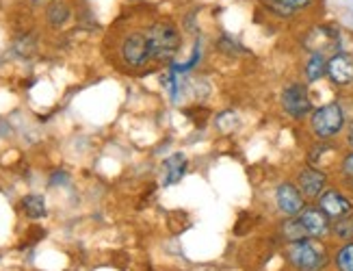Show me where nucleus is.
I'll return each instance as SVG.
<instances>
[{"label": "nucleus", "mask_w": 353, "mask_h": 271, "mask_svg": "<svg viewBox=\"0 0 353 271\" xmlns=\"http://www.w3.org/2000/svg\"><path fill=\"white\" fill-rule=\"evenodd\" d=\"M217 48H219L221 52H228V54H232V57H236L239 52H245V50H243V46H241L239 41L230 39V37H225V35L217 39Z\"/></svg>", "instance_id": "obj_23"}, {"label": "nucleus", "mask_w": 353, "mask_h": 271, "mask_svg": "<svg viewBox=\"0 0 353 271\" xmlns=\"http://www.w3.org/2000/svg\"><path fill=\"white\" fill-rule=\"evenodd\" d=\"M297 219L303 225V230H305V234H308V239L323 241L332 232V219L319 206H305L297 215Z\"/></svg>", "instance_id": "obj_10"}, {"label": "nucleus", "mask_w": 353, "mask_h": 271, "mask_svg": "<svg viewBox=\"0 0 353 271\" xmlns=\"http://www.w3.org/2000/svg\"><path fill=\"white\" fill-rule=\"evenodd\" d=\"M286 256L295 271H323L327 265V250L323 241L305 239L286 245Z\"/></svg>", "instance_id": "obj_3"}, {"label": "nucleus", "mask_w": 353, "mask_h": 271, "mask_svg": "<svg viewBox=\"0 0 353 271\" xmlns=\"http://www.w3.org/2000/svg\"><path fill=\"white\" fill-rule=\"evenodd\" d=\"M22 208H24V213L28 217H33V219H39L46 215V200L41 198V195H26V198L22 200Z\"/></svg>", "instance_id": "obj_21"}, {"label": "nucleus", "mask_w": 353, "mask_h": 271, "mask_svg": "<svg viewBox=\"0 0 353 271\" xmlns=\"http://www.w3.org/2000/svg\"><path fill=\"white\" fill-rule=\"evenodd\" d=\"M312 5L314 0H263V7L280 20H293Z\"/></svg>", "instance_id": "obj_12"}, {"label": "nucleus", "mask_w": 353, "mask_h": 271, "mask_svg": "<svg viewBox=\"0 0 353 271\" xmlns=\"http://www.w3.org/2000/svg\"><path fill=\"white\" fill-rule=\"evenodd\" d=\"M280 237L286 241V243H297V241H305L308 234H305L303 225L299 223L297 217H286L280 223Z\"/></svg>", "instance_id": "obj_16"}, {"label": "nucleus", "mask_w": 353, "mask_h": 271, "mask_svg": "<svg viewBox=\"0 0 353 271\" xmlns=\"http://www.w3.org/2000/svg\"><path fill=\"white\" fill-rule=\"evenodd\" d=\"M327 157H334V159H341V150L334 141H316L310 150H308V165H314L319 170H325L332 168L327 163Z\"/></svg>", "instance_id": "obj_13"}, {"label": "nucleus", "mask_w": 353, "mask_h": 271, "mask_svg": "<svg viewBox=\"0 0 353 271\" xmlns=\"http://www.w3.org/2000/svg\"><path fill=\"white\" fill-rule=\"evenodd\" d=\"M336 168H339V178H341L343 189L353 198V150H349V152L341 157Z\"/></svg>", "instance_id": "obj_17"}, {"label": "nucleus", "mask_w": 353, "mask_h": 271, "mask_svg": "<svg viewBox=\"0 0 353 271\" xmlns=\"http://www.w3.org/2000/svg\"><path fill=\"white\" fill-rule=\"evenodd\" d=\"M280 107L290 119H295V122H301V119L310 117L314 111V104L310 98L308 85H305L303 81L286 83L282 94H280Z\"/></svg>", "instance_id": "obj_4"}, {"label": "nucleus", "mask_w": 353, "mask_h": 271, "mask_svg": "<svg viewBox=\"0 0 353 271\" xmlns=\"http://www.w3.org/2000/svg\"><path fill=\"white\" fill-rule=\"evenodd\" d=\"M187 157H184L182 152H176L172 154L170 159H167L163 163V183L170 187V185H178L180 180L184 178V174H187Z\"/></svg>", "instance_id": "obj_15"}, {"label": "nucleus", "mask_w": 353, "mask_h": 271, "mask_svg": "<svg viewBox=\"0 0 353 271\" xmlns=\"http://www.w3.org/2000/svg\"><path fill=\"white\" fill-rule=\"evenodd\" d=\"M119 54L124 59V63L130 68H143L152 61L150 46H148V37L143 31H132L124 39H121Z\"/></svg>", "instance_id": "obj_5"}, {"label": "nucleus", "mask_w": 353, "mask_h": 271, "mask_svg": "<svg viewBox=\"0 0 353 271\" xmlns=\"http://www.w3.org/2000/svg\"><path fill=\"white\" fill-rule=\"evenodd\" d=\"M310 132L316 141H334L347 126V113L341 102H327L321 104L308 117Z\"/></svg>", "instance_id": "obj_2"}, {"label": "nucleus", "mask_w": 353, "mask_h": 271, "mask_svg": "<svg viewBox=\"0 0 353 271\" xmlns=\"http://www.w3.org/2000/svg\"><path fill=\"white\" fill-rule=\"evenodd\" d=\"M145 37H148L152 61H174V57L180 52L182 37L178 26L172 20L152 22L145 31Z\"/></svg>", "instance_id": "obj_1"}, {"label": "nucleus", "mask_w": 353, "mask_h": 271, "mask_svg": "<svg viewBox=\"0 0 353 271\" xmlns=\"http://www.w3.org/2000/svg\"><path fill=\"white\" fill-rule=\"evenodd\" d=\"M316 206L334 221V219H341V217L353 213V198H351V195L345 189L327 187L323 193L319 195Z\"/></svg>", "instance_id": "obj_7"}, {"label": "nucleus", "mask_w": 353, "mask_h": 271, "mask_svg": "<svg viewBox=\"0 0 353 271\" xmlns=\"http://www.w3.org/2000/svg\"><path fill=\"white\" fill-rule=\"evenodd\" d=\"M330 237L339 239L341 243H349V241H353V213L345 215L341 219H334Z\"/></svg>", "instance_id": "obj_18"}, {"label": "nucleus", "mask_w": 353, "mask_h": 271, "mask_svg": "<svg viewBox=\"0 0 353 271\" xmlns=\"http://www.w3.org/2000/svg\"><path fill=\"white\" fill-rule=\"evenodd\" d=\"M305 48L308 52H321L327 57V50L341 52V31L334 26H314L305 37Z\"/></svg>", "instance_id": "obj_11"}, {"label": "nucleus", "mask_w": 353, "mask_h": 271, "mask_svg": "<svg viewBox=\"0 0 353 271\" xmlns=\"http://www.w3.org/2000/svg\"><path fill=\"white\" fill-rule=\"evenodd\" d=\"M70 16H72V9L63 0H54V3H50L48 11H46V18H48L52 26H63L70 20Z\"/></svg>", "instance_id": "obj_19"}, {"label": "nucleus", "mask_w": 353, "mask_h": 271, "mask_svg": "<svg viewBox=\"0 0 353 271\" xmlns=\"http://www.w3.org/2000/svg\"><path fill=\"white\" fill-rule=\"evenodd\" d=\"M295 185L299 187L305 200H319V195L330 187V174L305 163L295 176Z\"/></svg>", "instance_id": "obj_6"}, {"label": "nucleus", "mask_w": 353, "mask_h": 271, "mask_svg": "<svg viewBox=\"0 0 353 271\" xmlns=\"http://www.w3.org/2000/svg\"><path fill=\"white\" fill-rule=\"evenodd\" d=\"M345 145L349 150H353V122L347 124V132H345Z\"/></svg>", "instance_id": "obj_24"}, {"label": "nucleus", "mask_w": 353, "mask_h": 271, "mask_svg": "<svg viewBox=\"0 0 353 271\" xmlns=\"http://www.w3.org/2000/svg\"><path fill=\"white\" fill-rule=\"evenodd\" d=\"M334 267L336 271H353V241L334 250Z\"/></svg>", "instance_id": "obj_20"}, {"label": "nucleus", "mask_w": 353, "mask_h": 271, "mask_svg": "<svg viewBox=\"0 0 353 271\" xmlns=\"http://www.w3.org/2000/svg\"><path fill=\"white\" fill-rule=\"evenodd\" d=\"M305 202L308 200L301 195L295 180H284V183L275 187V206L284 217H297L305 208Z\"/></svg>", "instance_id": "obj_8"}, {"label": "nucleus", "mask_w": 353, "mask_h": 271, "mask_svg": "<svg viewBox=\"0 0 353 271\" xmlns=\"http://www.w3.org/2000/svg\"><path fill=\"white\" fill-rule=\"evenodd\" d=\"M327 79L332 85L347 89L353 87V54L351 52H334L327 57Z\"/></svg>", "instance_id": "obj_9"}, {"label": "nucleus", "mask_w": 353, "mask_h": 271, "mask_svg": "<svg viewBox=\"0 0 353 271\" xmlns=\"http://www.w3.org/2000/svg\"><path fill=\"white\" fill-rule=\"evenodd\" d=\"M327 77V57L321 52H310L303 63V79L305 85H314Z\"/></svg>", "instance_id": "obj_14"}, {"label": "nucleus", "mask_w": 353, "mask_h": 271, "mask_svg": "<svg viewBox=\"0 0 353 271\" xmlns=\"http://www.w3.org/2000/svg\"><path fill=\"white\" fill-rule=\"evenodd\" d=\"M214 126H217V130L223 134L234 132V128L239 126V115L234 111H223L214 117Z\"/></svg>", "instance_id": "obj_22"}]
</instances>
